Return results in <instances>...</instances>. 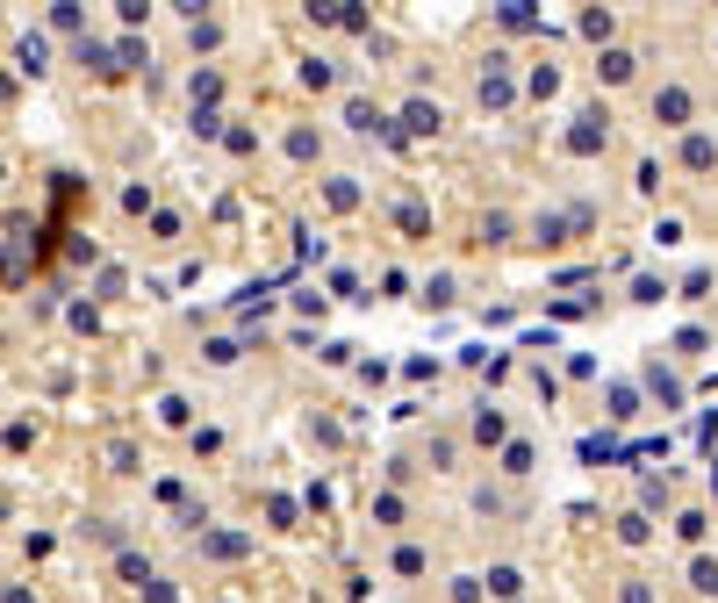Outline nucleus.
<instances>
[{
	"instance_id": "20e7f679",
	"label": "nucleus",
	"mask_w": 718,
	"mask_h": 603,
	"mask_svg": "<svg viewBox=\"0 0 718 603\" xmlns=\"http://www.w3.org/2000/svg\"><path fill=\"white\" fill-rule=\"evenodd\" d=\"M618 539H625V546H647V539H654V517L647 510H625V517H618Z\"/></svg>"
},
{
	"instance_id": "f257e3e1",
	"label": "nucleus",
	"mask_w": 718,
	"mask_h": 603,
	"mask_svg": "<svg viewBox=\"0 0 718 603\" xmlns=\"http://www.w3.org/2000/svg\"><path fill=\"white\" fill-rule=\"evenodd\" d=\"M654 122L661 130H697V94L683 80H661L654 86Z\"/></svg>"
},
{
	"instance_id": "f03ea898",
	"label": "nucleus",
	"mask_w": 718,
	"mask_h": 603,
	"mask_svg": "<svg viewBox=\"0 0 718 603\" xmlns=\"http://www.w3.org/2000/svg\"><path fill=\"white\" fill-rule=\"evenodd\" d=\"M675 539L697 553L704 539H711V510H704V503H683V510H675Z\"/></svg>"
},
{
	"instance_id": "423d86ee",
	"label": "nucleus",
	"mask_w": 718,
	"mask_h": 603,
	"mask_svg": "<svg viewBox=\"0 0 718 603\" xmlns=\"http://www.w3.org/2000/svg\"><path fill=\"white\" fill-rule=\"evenodd\" d=\"M403 116H410V130H439V101H410V108H403Z\"/></svg>"
},
{
	"instance_id": "9d476101",
	"label": "nucleus",
	"mask_w": 718,
	"mask_h": 603,
	"mask_svg": "<svg viewBox=\"0 0 718 603\" xmlns=\"http://www.w3.org/2000/svg\"><path fill=\"white\" fill-rule=\"evenodd\" d=\"M618 603H654V589H639V582H625V589H618Z\"/></svg>"
},
{
	"instance_id": "1a4fd4ad",
	"label": "nucleus",
	"mask_w": 718,
	"mask_h": 603,
	"mask_svg": "<svg viewBox=\"0 0 718 603\" xmlns=\"http://www.w3.org/2000/svg\"><path fill=\"white\" fill-rule=\"evenodd\" d=\"M331 80H338V72H331L324 58H309V65H302V86H331Z\"/></svg>"
},
{
	"instance_id": "39448f33",
	"label": "nucleus",
	"mask_w": 718,
	"mask_h": 603,
	"mask_svg": "<svg viewBox=\"0 0 718 603\" xmlns=\"http://www.w3.org/2000/svg\"><path fill=\"white\" fill-rule=\"evenodd\" d=\"M597 72H603L611 86H625V80L639 72V58H633V51H603V65H597Z\"/></svg>"
},
{
	"instance_id": "0eeeda50",
	"label": "nucleus",
	"mask_w": 718,
	"mask_h": 603,
	"mask_svg": "<svg viewBox=\"0 0 718 603\" xmlns=\"http://www.w3.org/2000/svg\"><path fill=\"white\" fill-rule=\"evenodd\" d=\"M453 603H481V575H453V589H445Z\"/></svg>"
},
{
	"instance_id": "7ed1b4c3",
	"label": "nucleus",
	"mask_w": 718,
	"mask_h": 603,
	"mask_svg": "<svg viewBox=\"0 0 718 603\" xmlns=\"http://www.w3.org/2000/svg\"><path fill=\"white\" fill-rule=\"evenodd\" d=\"M683 166L690 172H711L718 166V137H711V130H690V137H683Z\"/></svg>"
},
{
	"instance_id": "6e6552de",
	"label": "nucleus",
	"mask_w": 718,
	"mask_h": 603,
	"mask_svg": "<svg viewBox=\"0 0 718 603\" xmlns=\"http://www.w3.org/2000/svg\"><path fill=\"white\" fill-rule=\"evenodd\" d=\"M690 589H718V560H704V553H697V560H690Z\"/></svg>"
}]
</instances>
